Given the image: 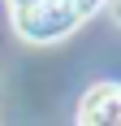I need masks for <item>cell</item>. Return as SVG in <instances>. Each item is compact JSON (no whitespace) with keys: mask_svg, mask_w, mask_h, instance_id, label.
<instances>
[{"mask_svg":"<svg viewBox=\"0 0 121 126\" xmlns=\"http://www.w3.org/2000/svg\"><path fill=\"white\" fill-rule=\"evenodd\" d=\"M91 13L73 0H13V31L30 44H56L73 35Z\"/></svg>","mask_w":121,"mask_h":126,"instance_id":"1","label":"cell"},{"mask_svg":"<svg viewBox=\"0 0 121 126\" xmlns=\"http://www.w3.org/2000/svg\"><path fill=\"white\" fill-rule=\"evenodd\" d=\"M78 122L121 126V83H95L78 104Z\"/></svg>","mask_w":121,"mask_h":126,"instance_id":"2","label":"cell"},{"mask_svg":"<svg viewBox=\"0 0 121 126\" xmlns=\"http://www.w3.org/2000/svg\"><path fill=\"white\" fill-rule=\"evenodd\" d=\"M73 4H82L86 13H95V4H99V0H73Z\"/></svg>","mask_w":121,"mask_h":126,"instance_id":"3","label":"cell"},{"mask_svg":"<svg viewBox=\"0 0 121 126\" xmlns=\"http://www.w3.org/2000/svg\"><path fill=\"white\" fill-rule=\"evenodd\" d=\"M117 22H121V0H117Z\"/></svg>","mask_w":121,"mask_h":126,"instance_id":"4","label":"cell"}]
</instances>
